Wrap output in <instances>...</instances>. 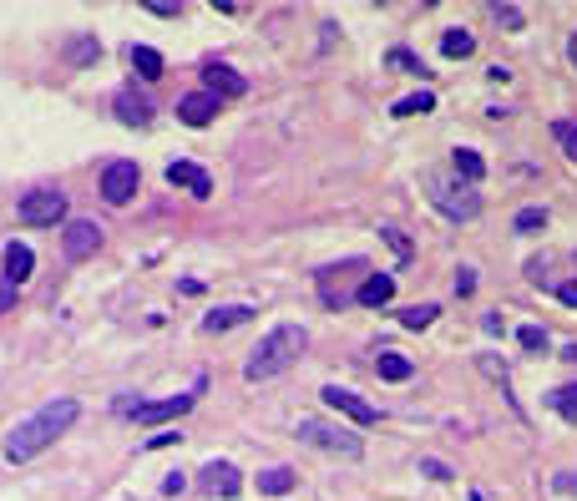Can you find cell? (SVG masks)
Instances as JSON below:
<instances>
[{
  "instance_id": "8992f818",
  "label": "cell",
  "mask_w": 577,
  "mask_h": 501,
  "mask_svg": "<svg viewBox=\"0 0 577 501\" xmlns=\"http://www.w3.org/2000/svg\"><path fill=\"white\" fill-rule=\"evenodd\" d=\"M198 390H203V380H198L192 390H182V395L147 400V405H122V415H132L137 425H163V421H178V415H188L192 405H198Z\"/></svg>"
},
{
  "instance_id": "3957f363",
  "label": "cell",
  "mask_w": 577,
  "mask_h": 501,
  "mask_svg": "<svg viewBox=\"0 0 577 501\" xmlns=\"http://www.w3.org/2000/svg\"><path fill=\"white\" fill-rule=\"evenodd\" d=\"M15 223H26V228H56V223H71L66 218V193L61 188H31L26 198H15Z\"/></svg>"
},
{
  "instance_id": "8fae6325",
  "label": "cell",
  "mask_w": 577,
  "mask_h": 501,
  "mask_svg": "<svg viewBox=\"0 0 577 501\" xmlns=\"http://www.w3.org/2000/svg\"><path fill=\"white\" fill-rule=\"evenodd\" d=\"M198 481H203L213 496H238V491H244V476H238V466H233V461H208Z\"/></svg>"
},
{
  "instance_id": "8d00e7d4",
  "label": "cell",
  "mask_w": 577,
  "mask_h": 501,
  "mask_svg": "<svg viewBox=\"0 0 577 501\" xmlns=\"http://www.w3.org/2000/svg\"><path fill=\"white\" fill-rule=\"evenodd\" d=\"M471 289H476V274H471V269H461V274H456V294L466 299V294H471Z\"/></svg>"
},
{
  "instance_id": "e575fe53",
  "label": "cell",
  "mask_w": 577,
  "mask_h": 501,
  "mask_svg": "<svg viewBox=\"0 0 577 501\" xmlns=\"http://www.w3.org/2000/svg\"><path fill=\"white\" fill-rule=\"evenodd\" d=\"M15 289H21V283H11L5 274H0V314H5V309L15 304Z\"/></svg>"
},
{
  "instance_id": "ba28073f",
  "label": "cell",
  "mask_w": 577,
  "mask_h": 501,
  "mask_svg": "<svg viewBox=\"0 0 577 501\" xmlns=\"http://www.w3.org/2000/svg\"><path fill=\"white\" fill-rule=\"evenodd\" d=\"M102 238H107V233L97 228L91 218H71V223H66V233H61V254L71 258V264H87V258L102 248Z\"/></svg>"
},
{
  "instance_id": "f546056e",
  "label": "cell",
  "mask_w": 577,
  "mask_h": 501,
  "mask_svg": "<svg viewBox=\"0 0 577 501\" xmlns=\"http://www.w3.org/2000/svg\"><path fill=\"white\" fill-rule=\"evenodd\" d=\"M542 223H547V213H542V208H522V213H517V233H537Z\"/></svg>"
},
{
  "instance_id": "44dd1931",
  "label": "cell",
  "mask_w": 577,
  "mask_h": 501,
  "mask_svg": "<svg viewBox=\"0 0 577 501\" xmlns=\"http://www.w3.org/2000/svg\"><path fill=\"white\" fill-rule=\"evenodd\" d=\"M258 491H264V496H289V491H294V471H289V466L258 471Z\"/></svg>"
},
{
  "instance_id": "4316f807",
  "label": "cell",
  "mask_w": 577,
  "mask_h": 501,
  "mask_svg": "<svg viewBox=\"0 0 577 501\" xmlns=\"http://www.w3.org/2000/svg\"><path fill=\"white\" fill-rule=\"evenodd\" d=\"M552 137L563 142V153L572 157L577 162V122H567V116H557V122H552Z\"/></svg>"
},
{
  "instance_id": "484cf974",
  "label": "cell",
  "mask_w": 577,
  "mask_h": 501,
  "mask_svg": "<svg viewBox=\"0 0 577 501\" xmlns=\"http://www.w3.org/2000/svg\"><path fill=\"white\" fill-rule=\"evenodd\" d=\"M436 107V97L431 91H415V97H400L396 107H390V116H415V112H431Z\"/></svg>"
},
{
  "instance_id": "52a82bcc",
  "label": "cell",
  "mask_w": 577,
  "mask_h": 501,
  "mask_svg": "<svg viewBox=\"0 0 577 501\" xmlns=\"http://www.w3.org/2000/svg\"><path fill=\"white\" fill-rule=\"evenodd\" d=\"M137 182H142V172H137V162H127V157H116V162L102 167V198L112 208L132 203V198H137Z\"/></svg>"
},
{
  "instance_id": "9a60e30c",
  "label": "cell",
  "mask_w": 577,
  "mask_h": 501,
  "mask_svg": "<svg viewBox=\"0 0 577 501\" xmlns=\"http://www.w3.org/2000/svg\"><path fill=\"white\" fill-rule=\"evenodd\" d=\"M244 320H254V309H248V304H219V309H208V314H203V329L208 334H223V329H238Z\"/></svg>"
},
{
  "instance_id": "7402d4cb",
  "label": "cell",
  "mask_w": 577,
  "mask_h": 501,
  "mask_svg": "<svg viewBox=\"0 0 577 501\" xmlns=\"http://www.w3.org/2000/svg\"><path fill=\"white\" fill-rule=\"evenodd\" d=\"M132 66H137V77H142V81L163 77V56H157L153 46H132Z\"/></svg>"
},
{
  "instance_id": "7a4b0ae2",
  "label": "cell",
  "mask_w": 577,
  "mask_h": 501,
  "mask_svg": "<svg viewBox=\"0 0 577 501\" xmlns=\"http://www.w3.org/2000/svg\"><path fill=\"white\" fill-rule=\"evenodd\" d=\"M309 349V329L304 324H274L264 339L254 345V355H248V365H244V380H274V375H284L289 365L299 360Z\"/></svg>"
},
{
  "instance_id": "cb8c5ba5",
  "label": "cell",
  "mask_w": 577,
  "mask_h": 501,
  "mask_svg": "<svg viewBox=\"0 0 577 501\" xmlns=\"http://www.w3.org/2000/svg\"><path fill=\"white\" fill-rule=\"evenodd\" d=\"M441 51H446L451 61H456V56H471L476 51V36H471V31H446V36H441Z\"/></svg>"
},
{
  "instance_id": "ac0fdd59",
  "label": "cell",
  "mask_w": 577,
  "mask_h": 501,
  "mask_svg": "<svg viewBox=\"0 0 577 501\" xmlns=\"http://www.w3.org/2000/svg\"><path fill=\"white\" fill-rule=\"evenodd\" d=\"M375 375H380V380H411L415 375V365L405 360V355H400V349H380V355H375Z\"/></svg>"
},
{
  "instance_id": "ffe728a7",
  "label": "cell",
  "mask_w": 577,
  "mask_h": 501,
  "mask_svg": "<svg viewBox=\"0 0 577 501\" xmlns=\"http://www.w3.org/2000/svg\"><path fill=\"white\" fill-rule=\"evenodd\" d=\"M31 269H36V254H31L26 244H11V248H5V279H11V283L31 279Z\"/></svg>"
},
{
  "instance_id": "e0dca14e",
  "label": "cell",
  "mask_w": 577,
  "mask_h": 501,
  "mask_svg": "<svg viewBox=\"0 0 577 501\" xmlns=\"http://www.w3.org/2000/svg\"><path fill=\"white\" fill-rule=\"evenodd\" d=\"M66 66H97V56H102V41L87 36V31H77V36L66 41Z\"/></svg>"
},
{
  "instance_id": "2e32d148",
  "label": "cell",
  "mask_w": 577,
  "mask_h": 501,
  "mask_svg": "<svg viewBox=\"0 0 577 501\" xmlns=\"http://www.w3.org/2000/svg\"><path fill=\"white\" fill-rule=\"evenodd\" d=\"M359 304L365 309H380V304H390V299H396V279H390V274H370V279L359 283Z\"/></svg>"
},
{
  "instance_id": "d6a6232c",
  "label": "cell",
  "mask_w": 577,
  "mask_h": 501,
  "mask_svg": "<svg viewBox=\"0 0 577 501\" xmlns=\"http://www.w3.org/2000/svg\"><path fill=\"white\" fill-rule=\"evenodd\" d=\"M163 491H167V496H182V491H188V476H182V471L163 476Z\"/></svg>"
},
{
  "instance_id": "603a6c76",
  "label": "cell",
  "mask_w": 577,
  "mask_h": 501,
  "mask_svg": "<svg viewBox=\"0 0 577 501\" xmlns=\"http://www.w3.org/2000/svg\"><path fill=\"white\" fill-rule=\"evenodd\" d=\"M547 405H552V411H557V415H563L567 425H577V385H563V390H552V395H547Z\"/></svg>"
},
{
  "instance_id": "277c9868",
  "label": "cell",
  "mask_w": 577,
  "mask_h": 501,
  "mask_svg": "<svg viewBox=\"0 0 577 501\" xmlns=\"http://www.w3.org/2000/svg\"><path fill=\"white\" fill-rule=\"evenodd\" d=\"M425 188H431V198H436V208L446 213V218H461V223H471L476 213H481V198H476V188L471 182H456L446 178V172H425Z\"/></svg>"
},
{
  "instance_id": "6da1fadb",
  "label": "cell",
  "mask_w": 577,
  "mask_h": 501,
  "mask_svg": "<svg viewBox=\"0 0 577 501\" xmlns=\"http://www.w3.org/2000/svg\"><path fill=\"white\" fill-rule=\"evenodd\" d=\"M77 415H81V405L71 395L46 400V405L31 411L21 425H11V436H5V456H11V461H31V456H41L51 441H61L66 431L77 425Z\"/></svg>"
},
{
  "instance_id": "d590c367",
  "label": "cell",
  "mask_w": 577,
  "mask_h": 501,
  "mask_svg": "<svg viewBox=\"0 0 577 501\" xmlns=\"http://www.w3.org/2000/svg\"><path fill=\"white\" fill-rule=\"evenodd\" d=\"M421 471L431 476V481H451V471H446V466H441V461H431V456H425V461H421Z\"/></svg>"
},
{
  "instance_id": "83f0119b",
  "label": "cell",
  "mask_w": 577,
  "mask_h": 501,
  "mask_svg": "<svg viewBox=\"0 0 577 501\" xmlns=\"http://www.w3.org/2000/svg\"><path fill=\"white\" fill-rule=\"evenodd\" d=\"M491 15H497V26H507V31H522L526 26V11H522V5H491Z\"/></svg>"
},
{
  "instance_id": "7c38bea8",
  "label": "cell",
  "mask_w": 577,
  "mask_h": 501,
  "mask_svg": "<svg viewBox=\"0 0 577 501\" xmlns=\"http://www.w3.org/2000/svg\"><path fill=\"white\" fill-rule=\"evenodd\" d=\"M219 102L223 97H213V91H188V97L178 102V116L188 122V127H208V122L219 116Z\"/></svg>"
},
{
  "instance_id": "74e56055",
  "label": "cell",
  "mask_w": 577,
  "mask_h": 501,
  "mask_svg": "<svg viewBox=\"0 0 577 501\" xmlns=\"http://www.w3.org/2000/svg\"><path fill=\"white\" fill-rule=\"evenodd\" d=\"M172 441H178L172 431H157V436H153V441H142V446H147V450H163V446H172Z\"/></svg>"
},
{
  "instance_id": "4dcf8cb0",
  "label": "cell",
  "mask_w": 577,
  "mask_h": 501,
  "mask_svg": "<svg viewBox=\"0 0 577 501\" xmlns=\"http://www.w3.org/2000/svg\"><path fill=\"white\" fill-rule=\"evenodd\" d=\"M517 339H522V349H542V345H547V334H542L537 324H522V329H517Z\"/></svg>"
},
{
  "instance_id": "836d02e7",
  "label": "cell",
  "mask_w": 577,
  "mask_h": 501,
  "mask_svg": "<svg viewBox=\"0 0 577 501\" xmlns=\"http://www.w3.org/2000/svg\"><path fill=\"white\" fill-rule=\"evenodd\" d=\"M552 487L563 491V496H577V471H563V476H552Z\"/></svg>"
},
{
  "instance_id": "d6986e66",
  "label": "cell",
  "mask_w": 577,
  "mask_h": 501,
  "mask_svg": "<svg viewBox=\"0 0 577 501\" xmlns=\"http://www.w3.org/2000/svg\"><path fill=\"white\" fill-rule=\"evenodd\" d=\"M451 167H456V178H466L471 188L487 178V162H481V153H471V147H456V153H451Z\"/></svg>"
},
{
  "instance_id": "30bf717a",
  "label": "cell",
  "mask_w": 577,
  "mask_h": 501,
  "mask_svg": "<svg viewBox=\"0 0 577 501\" xmlns=\"http://www.w3.org/2000/svg\"><path fill=\"white\" fill-rule=\"evenodd\" d=\"M112 112H116V122H127V127H147V122H153V97L137 91V87H122Z\"/></svg>"
},
{
  "instance_id": "9c48e42d",
  "label": "cell",
  "mask_w": 577,
  "mask_h": 501,
  "mask_svg": "<svg viewBox=\"0 0 577 501\" xmlns=\"http://www.w3.org/2000/svg\"><path fill=\"white\" fill-rule=\"evenodd\" d=\"M320 400H324V405H330V411L349 415V421H355V425H375V421H380V405H370V400H359L355 390L324 385V390H320Z\"/></svg>"
},
{
  "instance_id": "f1b7e54d",
  "label": "cell",
  "mask_w": 577,
  "mask_h": 501,
  "mask_svg": "<svg viewBox=\"0 0 577 501\" xmlns=\"http://www.w3.org/2000/svg\"><path fill=\"white\" fill-rule=\"evenodd\" d=\"M380 238H385V244H390V248H396V258H400V264H405V258L415 254V248H411V238H405V233H400V228H380Z\"/></svg>"
},
{
  "instance_id": "ab89813d",
  "label": "cell",
  "mask_w": 577,
  "mask_h": 501,
  "mask_svg": "<svg viewBox=\"0 0 577 501\" xmlns=\"http://www.w3.org/2000/svg\"><path fill=\"white\" fill-rule=\"evenodd\" d=\"M567 56H572V66H577V36H572V41H567Z\"/></svg>"
},
{
  "instance_id": "5b68a950",
  "label": "cell",
  "mask_w": 577,
  "mask_h": 501,
  "mask_svg": "<svg viewBox=\"0 0 577 501\" xmlns=\"http://www.w3.org/2000/svg\"><path fill=\"white\" fill-rule=\"evenodd\" d=\"M299 441H309L314 450H330V456H345V461H359L365 441L345 425H330V421H299Z\"/></svg>"
},
{
  "instance_id": "5bb4252c",
  "label": "cell",
  "mask_w": 577,
  "mask_h": 501,
  "mask_svg": "<svg viewBox=\"0 0 577 501\" xmlns=\"http://www.w3.org/2000/svg\"><path fill=\"white\" fill-rule=\"evenodd\" d=\"M203 81H208V91H213V97H244V91H248V81L238 77L233 66H219V61L203 66Z\"/></svg>"
},
{
  "instance_id": "d4e9b609",
  "label": "cell",
  "mask_w": 577,
  "mask_h": 501,
  "mask_svg": "<svg viewBox=\"0 0 577 501\" xmlns=\"http://www.w3.org/2000/svg\"><path fill=\"white\" fill-rule=\"evenodd\" d=\"M436 314H441V309H436V304H411V309H400L396 320H400V324H405V329H425V324L436 320Z\"/></svg>"
},
{
  "instance_id": "4fadbf2b",
  "label": "cell",
  "mask_w": 577,
  "mask_h": 501,
  "mask_svg": "<svg viewBox=\"0 0 577 501\" xmlns=\"http://www.w3.org/2000/svg\"><path fill=\"white\" fill-rule=\"evenodd\" d=\"M167 182H172V188H188L192 198H213V182H208V172H198V167L192 162H167Z\"/></svg>"
},
{
  "instance_id": "f35d334b",
  "label": "cell",
  "mask_w": 577,
  "mask_h": 501,
  "mask_svg": "<svg viewBox=\"0 0 577 501\" xmlns=\"http://www.w3.org/2000/svg\"><path fill=\"white\" fill-rule=\"evenodd\" d=\"M557 299H563L567 309H577V283H557Z\"/></svg>"
},
{
  "instance_id": "1f68e13d",
  "label": "cell",
  "mask_w": 577,
  "mask_h": 501,
  "mask_svg": "<svg viewBox=\"0 0 577 501\" xmlns=\"http://www.w3.org/2000/svg\"><path fill=\"white\" fill-rule=\"evenodd\" d=\"M390 66H405V71H415V77H425V66L415 61L411 51H390Z\"/></svg>"
}]
</instances>
